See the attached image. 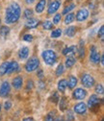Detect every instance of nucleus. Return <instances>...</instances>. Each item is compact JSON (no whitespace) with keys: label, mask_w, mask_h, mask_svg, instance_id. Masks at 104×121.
I'll return each instance as SVG.
<instances>
[{"label":"nucleus","mask_w":104,"mask_h":121,"mask_svg":"<svg viewBox=\"0 0 104 121\" xmlns=\"http://www.w3.org/2000/svg\"><path fill=\"white\" fill-rule=\"evenodd\" d=\"M21 13V9L18 3L13 2L11 3L7 9L5 13V21L7 24H14L18 21Z\"/></svg>","instance_id":"obj_1"},{"label":"nucleus","mask_w":104,"mask_h":121,"mask_svg":"<svg viewBox=\"0 0 104 121\" xmlns=\"http://www.w3.org/2000/svg\"><path fill=\"white\" fill-rule=\"evenodd\" d=\"M41 57L43 62L45 63L47 65H53L57 62V54L53 50H45L41 53Z\"/></svg>","instance_id":"obj_2"},{"label":"nucleus","mask_w":104,"mask_h":121,"mask_svg":"<svg viewBox=\"0 0 104 121\" xmlns=\"http://www.w3.org/2000/svg\"><path fill=\"white\" fill-rule=\"evenodd\" d=\"M40 65V60L37 57H32L30 60H28V62L25 65V70L27 72H33L36 69H38Z\"/></svg>","instance_id":"obj_3"},{"label":"nucleus","mask_w":104,"mask_h":121,"mask_svg":"<svg viewBox=\"0 0 104 121\" xmlns=\"http://www.w3.org/2000/svg\"><path fill=\"white\" fill-rule=\"evenodd\" d=\"M81 83L82 85L85 86V87H92L94 86L95 85V79L94 77L92 76V75L90 74H88V73H85L82 75V77H81Z\"/></svg>","instance_id":"obj_4"},{"label":"nucleus","mask_w":104,"mask_h":121,"mask_svg":"<svg viewBox=\"0 0 104 121\" xmlns=\"http://www.w3.org/2000/svg\"><path fill=\"white\" fill-rule=\"evenodd\" d=\"M86 96H87V91L84 88H81V87L74 89L72 92V97L76 100H83Z\"/></svg>","instance_id":"obj_5"},{"label":"nucleus","mask_w":104,"mask_h":121,"mask_svg":"<svg viewBox=\"0 0 104 121\" xmlns=\"http://www.w3.org/2000/svg\"><path fill=\"white\" fill-rule=\"evenodd\" d=\"M11 91V86L7 81H4L2 85L0 86V96L1 97H6L9 95Z\"/></svg>","instance_id":"obj_6"},{"label":"nucleus","mask_w":104,"mask_h":121,"mask_svg":"<svg viewBox=\"0 0 104 121\" xmlns=\"http://www.w3.org/2000/svg\"><path fill=\"white\" fill-rule=\"evenodd\" d=\"M89 16H90V13H89V11H88L87 9L83 8V9H81V10H79V11L77 12L75 18H76L77 21H85V20L89 17Z\"/></svg>","instance_id":"obj_7"},{"label":"nucleus","mask_w":104,"mask_h":121,"mask_svg":"<svg viewBox=\"0 0 104 121\" xmlns=\"http://www.w3.org/2000/svg\"><path fill=\"white\" fill-rule=\"evenodd\" d=\"M99 103H100V99L98 98V96L95 95V94H93V95L90 96V98H89L87 108H89V109H94V108L96 107V106H97Z\"/></svg>","instance_id":"obj_8"},{"label":"nucleus","mask_w":104,"mask_h":121,"mask_svg":"<svg viewBox=\"0 0 104 121\" xmlns=\"http://www.w3.org/2000/svg\"><path fill=\"white\" fill-rule=\"evenodd\" d=\"M61 6V2L59 0H55V1H52L50 4H49V7H48V10H47V13L48 16H51V14L55 13L59 8Z\"/></svg>","instance_id":"obj_9"},{"label":"nucleus","mask_w":104,"mask_h":121,"mask_svg":"<svg viewBox=\"0 0 104 121\" xmlns=\"http://www.w3.org/2000/svg\"><path fill=\"white\" fill-rule=\"evenodd\" d=\"M87 110H88L87 105L85 103H83V102H80V103L76 104L75 106H74V108H73L74 112L77 113V114H84V113H86Z\"/></svg>","instance_id":"obj_10"},{"label":"nucleus","mask_w":104,"mask_h":121,"mask_svg":"<svg viewBox=\"0 0 104 121\" xmlns=\"http://www.w3.org/2000/svg\"><path fill=\"white\" fill-rule=\"evenodd\" d=\"M12 85L13 86L16 88V89H19L21 88L22 85H23V79L21 76H17L13 79V82H12Z\"/></svg>","instance_id":"obj_11"},{"label":"nucleus","mask_w":104,"mask_h":121,"mask_svg":"<svg viewBox=\"0 0 104 121\" xmlns=\"http://www.w3.org/2000/svg\"><path fill=\"white\" fill-rule=\"evenodd\" d=\"M77 51V47L75 45H71V46H68L63 50V55L65 56H73Z\"/></svg>","instance_id":"obj_12"},{"label":"nucleus","mask_w":104,"mask_h":121,"mask_svg":"<svg viewBox=\"0 0 104 121\" xmlns=\"http://www.w3.org/2000/svg\"><path fill=\"white\" fill-rule=\"evenodd\" d=\"M29 56V48L27 46H23L18 51V57L20 60H25Z\"/></svg>","instance_id":"obj_13"},{"label":"nucleus","mask_w":104,"mask_h":121,"mask_svg":"<svg viewBox=\"0 0 104 121\" xmlns=\"http://www.w3.org/2000/svg\"><path fill=\"white\" fill-rule=\"evenodd\" d=\"M90 60L93 64H99L100 62V55L96 52V50L95 51H91V55H90Z\"/></svg>","instance_id":"obj_14"},{"label":"nucleus","mask_w":104,"mask_h":121,"mask_svg":"<svg viewBox=\"0 0 104 121\" xmlns=\"http://www.w3.org/2000/svg\"><path fill=\"white\" fill-rule=\"evenodd\" d=\"M18 69H19V66H18V62H14H14H10V65L7 70V74H12L14 71H18Z\"/></svg>","instance_id":"obj_15"},{"label":"nucleus","mask_w":104,"mask_h":121,"mask_svg":"<svg viewBox=\"0 0 104 121\" xmlns=\"http://www.w3.org/2000/svg\"><path fill=\"white\" fill-rule=\"evenodd\" d=\"M57 87H58V90L60 92H65L67 87H68V82H67V80H65V79L60 80V81L58 82Z\"/></svg>","instance_id":"obj_16"},{"label":"nucleus","mask_w":104,"mask_h":121,"mask_svg":"<svg viewBox=\"0 0 104 121\" xmlns=\"http://www.w3.org/2000/svg\"><path fill=\"white\" fill-rule=\"evenodd\" d=\"M45 5H46V0H40L38 2V4L36 5V12L38 13H41L43 12L44 8H45Z\"/></svg>","instance_id":"obj_17"},{"label":"nucleus","mask_w":104,"mask_h":121,"mask_svg":"<svg viewBox=\"0 0 104 121\" xmlns=\"http://www.w3.org/2000/svg\"><path fill=\"white\" fill-rule=\"evenodd\" d=\"M39 24H40V21H39L38 19H35V18H30V19H28V21L25 23L26 27H27V28H30V29L38 27Z\"/></svg>","instance_id":"obj_18"},{"label":"nucleus","mask_w":104,"mask_h":121,"mask_svg":"<svg viewBox=\"0 0 104 121\" xmlns=\"http://www.w3.org/2000/svg\"><path fill=\"white\" fill-rule=\"evenodd\" d=\"M68 82V88H70V89H72V88H74L76 86V85H77V79H76V77H74V76H69V78H68V81H67Z\"/></svg>","instance_id":"obj_19"},{"label":"nucleus","mask_w":104,"mask_h":121,"mask_svg":"<svg viewBox=\"0 0 104 121\" xmlns=\"http://www.w3.org/2000/svg\"><path fill=\"white\" fill-rule=\"evenodd\" d=\"M75 63H76L75 58H74L73 56H68L67 58V60H66V66L68 68H70V67H72L74 65H75Z\"/></svg>","instance_id":"obj_20"},{"label":"nucleus","mask_w":104,"mask_h":121,"mask_svg":"<svg viewBox=\"0 0 104 121\" xmlns=\"http://www.w3.org/2000/svg\"><path fill=\"white\" fill-rule=\"evenodd\" d=\"M74 19H75V14L72 13H67V16L65 17V24L68 25V24L72 23L74 21Z\"/></svg>","instance_id":"obj_21"},{"label":"nucleus","mask_w":104,"mask_h":121,"mask_svg":"<svg viewBox=\"0 0 104 121\" xmlns=\"http://www.w3.org/2000/svg\"><path fill=\"white\" fill-rule=\"evenodd\" d=\"M76 34V27H74V26H69L68 28H67L66 30V35L69 38H72L74 37Z\"/></svg>","instance_id":"obj_22"},{"label":"nucleus","mask_w":104,"mask_h":121,"mask_svg":"<svg viewBox=\"0 0 104 121\" xmlns=\"http://www.w3.org/2000/svg\"><path fill=\"white\" fill-rule=\"evenodd\" d=\"M9 65H10V62H5L0 65V76H3V75H5L7 73Z\"/></svg>","instance_id":"obj_23"},{"label":"nucleus","mask_w":104,"mask_h":121,"mask_svg":"<svg viewBox=\"0 0 104 121\" xmlns=\"http://www.w3.org/2000/svg\"><path fill=\"white\" fill-rule=\"evenodd\" d=\"M10 34V28L8 26H1L0 27V36L2 38H7Z\"/></svg>","instance_id":"obj_24"},{"label":"nucleus","mask_w":104,"mask_h":121,"mask_svg":"<svg viewBox=\"0 0 104 121\" xmlns=\"http://www.w3.org/2000/svg\"><path fill=\"white\" fill-rule=\"evenodd\" d=\"M78 54H79V58H81V59H82L83 57H85V46H84V41H83V40L80 41Z\"/></svg>","instance_id":"obj_25"},{"label":"nucleus","mask_w":104,"mask_h":121,"mask_svg":"<svg viewBox=\"0 0 104 121\" xmlns=\"http://www.w3.org/2000/svg\"><path fill=\"white\" fill-rule=\"evenodd\" d=\"M23 17H24V18H26V19L32 18V17H33V11H32L31 9H26V10L24 11Z\"/></svg>","instance_id":"obj_26"},{"label":"nucleus","mask_w":104,"mask_h":121,"mask_svg":"<svg viewBox=\"0 0 104 121\" xmlns=\"http://www.w3.org/2000/svg\"><path fill=\"white\" fill-rule=\"evenodd\" d=\"M61 35H62V30L61 29H56V30H54V31H52L50 36L53 39H57L59 37H61Z\"/></svg>","instance_id":"obj_27"},{"label":"nucleus","mask_w":104,"mask_h":121,"mask_svg":"<svg viewBox=\"0 0 104 121\" xmlns=\"http://www.w3.org/2000/svg\"><path fill=\"white\" fill-rule=\"evenodd\" d=\"M65 72V66L61 64V65H59L57 69H56V75L57 76H61V75H63Z\"/></svg>","instance_id":"obj_28"},{"label":"nucleus","mask_w":104,"mask_h":121,"mask_svg":"<svg viewBox=\"0 0 104 121\" xmlns=\"http://www.w3.org/2000/svg\"><path fill=\"white\" fill-rule=\"evenodd\" d=\"M74 8H75V4H74V3L69 4L68 6H67V7L64 9V11H63V14H67V13H70V11H72Z\"/></svg>","instance_id":"obj_29"},{"label":"nucleus","mask_w":104,"mask_h":121,"mask_svg":"<svg viewBox=\"0 0 104 121\" xmlns=\"http://www.w3.org/2000/svg\"><path fill=\"white\" fill-rule=\"evenodd\" d=\"M59 100H60V109H61L62 111H64V110L67 108L68 101H67V99H66L65 97H63V98H61V99H59Z\"/></svg>","instance_id":"obj_30"},{"label":"nucleus","mask_w":104,"mask_h":121,"mask_svg":"<svg viewBox=\"0 0 104 121\" xmlns=\"http://www.w3.org/2000/svg\"><path fill=\"white\" fill-rule=\"evenodd\" d=\"M95 92H96L97 94H100V95L103 94V92H104V88H103V86H102L101 84L96 85V86H95Z\"/></svg>","instance_id":"obj_31"},{"label":"nucleus","mask_w":104,"mask_h":121,"mask_svg":"<svg viewBox=\"0 0 104 121\" xmlns=\"http://www.w3.org/2000/svg\"><path fill=\"white\" fill-rule=\"evenodd\" d=\"M42 26H43V28L45 29V30H51V29L53 28V23H52L51 21H48V20H47V21H45V22L43 23Z\"/></svg>","instance_id":"obj_32"},{"label":"nucleus","mask_w":104,"mask_h":121,"mask_svg":"<svg viewBox=\"0 0 104 121\" xmlns=\"http://www.w3.org/2000/svg\"><path fill=\"white\" fill-rule=\"evenodd\" d=\"M61 19H62L61 13H57L56 16L53 17V23L54 24H59V23H60V21H61Z\"/></svg>","instance_id":"obj_33"},{"label":"nucleus","mask_w":104,"mask_h":121,"mask_svg":"<svg viewBox=\"0 0 104 121\" xmlns=\"http://www.w3.org/2000/svg\"><path fill=\"white\" fill-rule=\"evenodd\" d=\"M22 39H23L24 41H27V42H31V41L33 40V36L30 35V34H26V35L23 36Z\"/></svg>","instance_id":"obj_34"},{"label":"nucleus","mask_w":104,"mask_h":121,"mask_svg":"<svg viewBox=\"0 0 104 121\" xmlns=\"http://www.w3.org/2000/svg\"><path fill=\"white\" fill-rule=\"evenodd\" d=\"M33 87H34V82H33L32 80H28V81H27V85H26V88H27V90L32 89Z\"/></svg>","instance_id":"obj_35"},{"label":"nucleus","mask_w":104,"mask_h":121,"mask_svg":"<svg viewBox=\"0 0 104 121\" xmlns=\"http://www.w3.org/2000/svg\"><path fill=\"white\" fill-rule=\"evenodd\" d=\"M54 112H49L46 117H45V120L44 121H54V115H53Z\"/></svg>","instance_id":"obj_36"},{"label":"nucleus","mask_w":104,"mask_h":121,"mask_svg":"<svg viewBox=\"0 0 104 121\" xmlns=\"http://www.w3.org/2000/svg\"><path fill=\"white\" fill-rule=\"evenodd\" d=\"M59 99H60V98H59L58 93H57V92H54V93H53V95H52V98H51L50 100H51L52 102H54V103H57Z\"/></svg>","instance_id":"obj_37"},{"label":"nucleus","mask_w":104,"mask_h":121,"mask_svg":"<svg viewBox=\"0 0 104 121\" xmlns=\"http://www.w3.org/2000/svg\"><path fill=\"white\" fill-rule=\"evenodd\" d=\"M11 108H12V102L6 101V102L4 103V109H5L6 111H9Z\"/></svg>","instance_id":"obj_38"},{"label":"nucleus","mask_w":104,"mask_h":121,"mask_svg":"<svg viewBox=\"0 0 104 121\" xmlns=\"http://www.w3.org/2000/svg\"><path fill=\"white\" fill-rule=\"evenodd\" d=\"M103 30H104V27L101 26L100 29H99V31H98V36L100 37V39H101L102 40H103V37H104V31H103Z\"/></svg>","instance_id":"obj_39"},{"label":"nucleus","mask_w":104,"mask_h":121,"mask_svg":"<svg viewBox=\"0 0 104 121\" xmlns=\"http://www.w3.org/2000/svg\"><path fill=\"white\" fill-rule=\"evenodd\" d=\"M68 121H73V120H74V117H73L72 112H71L70 111L68 112Z\"/></svg>","instance_id":"obj_40"},{"label":"nucleus","mask_w":104,"mask_h":121,"mask_svg":"<svg viewBox=\"0 0 104 121\" xmlns=\"http://www.w3.org/2000/svg\"><path fill=\"white\" fill-rule=\"evenodd\" d=\"M37 75H38V77H39L40 79H42V78H43V71H42L41 69L38 70V73H37Z\"/></svg>","instance_id":"obj_41"},{"label":"nucleus","mask_w":104,"mask_h":121,"mask_svg":"<svg viewBox=\"0 0 104 121\" xmlns=\"http://www.w3.org/2000/svg\"><path fill=\"white\" fill-rule=\"evenodd\" d=\"M22 121H34V119L32 117H27V118H24Z\"/></svg>","instance_id":"obj_42"},{"label":"nucleus","mask_w":104,"mask_h":121,"mask_svg":"<svg viewBox=\"0 0 104 121\" xmlns=\"http://www.w3.org/2000/svg\"><path fill=\"white\" fill-rule=\"evenodd\" d=\"M25 1H26L27 4H32V3H34L35 0H25Z\"/></svg>","instance_id":"obj_43"},{"label":"nucleus","mask_w":104,"mask_h":121,"mask_svg":"<svg viewBox=\"0 0 104 121\" xmlns=\"http://www.w3.org/2000/svg\"><path fill=\"white\" fill-rule=\"evenodd\" d=\"M100 63H101V65H104V56L100 57Z\"/></svg>","instance_id":"obj_44"},{"label":"nucleus","mask_w":104,"mask_h":121,"mask_svg":"<svg viewBox=\"0 0 104 121\" xmlns=\"http://www.w3.org/2000/svg\"><path fill=\"white\" fill-rule=\"evenodd\" d=\"M54 121H62V117H61V118H60V117H58V118H57L56 120H54Z\"/></svg>","instance_id":"obj_45"},{"label":"nucleus","mask_w":104,"mask_h":121,"mask_svg":"<svg viewBox=\"0 0 104 121\" xmlns=\"http://www.w3.org/2000/svg\"><path fill=\"white\" fill-rule=\"evenodd\" d=\"M0 112H1V105H0Z\"/></svg>","instance_id":"obj_46"},{"label":"nucleus","mask_w":104,"mask_h":121,"mask_svg":"<svg viewBox=\"0 0 104 121\" xmlns=\"http://www.w3.org/2000/svg\"><path fill=\"white\" fill-rule=\"evenodd\" d=\"M0 23H1V20H0Z\"/></svg>","instance_id":"obj_47"},{"label":"nucleus","mask_w":104,"mask_h":121,"mask_svg":"<svg viewBox=\"0 0 104 121\" xmlns=\"http://www.w3.org/2000/svg\"><path fill=\"white\" fill-rule=\"evenodd\" d=\"M0 121H1V118H0Z\"/></svg>","instance_id":"obj_48"},{"label":"nucleus","mask_w":104,"mask_h":121,"mask_svg":"<svg viewBox=\"0 0 104 121\" xmlns=\"http://www.w3.org/2000/svg\"><path fill=\"white\" fill-rule=\"evenodd\" d=\"M67 121H68V120H67Z\"/></svg>","instance_id":"obj_49"}]
</instances>
